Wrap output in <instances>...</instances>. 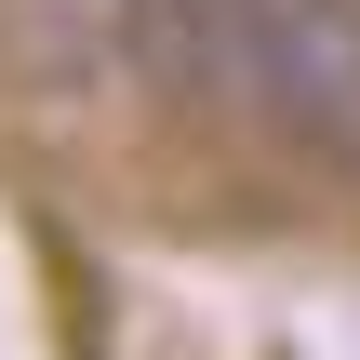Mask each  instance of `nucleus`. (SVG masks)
Segmentation results:
<instances>
[{
  "instance_id": "obj_1",
  "label": "nucleus",
  "mask_w": 360,
  "mask_h": 360,
  "mask_svg": "<svg viewBox=\"0 0 360 360\" xmlns=\"http://www.w3.org/2000/svg\"><path fill=\"white\" fill-rule=\"evenodd\" d=\"M254 120L321 187H360V0H267L254 13Z\"/></svg>"
},
{
  "instance_id": "obj_2",
  "label": "nucleus",
  "mask_w": 360,
  "mask_h": 360,
  "mask_svg": "<svg viewBox=\"0 0 360 360\" xmlns=\"http://www.w3.org/2000/svg\"><path fill=\"white\" fill-rule=\"evenodd\" d=\"M254 13L267 0H107L134 80L160 107H254Z\"/></svg>"
}]
</instances>
